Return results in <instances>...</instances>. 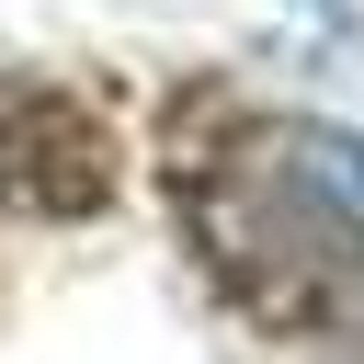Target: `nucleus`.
I'll use <instances>...</instances> for the list:
<instances>
[{"mask_svg": "<svg viewBox=\"0 0 364 364\" xmlns=\"http://www.w3.org/2000/svg\"><path fill=\"white\" fill-rule=\"evenodd\" d=\"M193 228H205V250L228 262V284L262 318H330L364 284V216L330 205L296 171V148L284 159L228 148V171H193Z\"/></svg>", "mask_w": 364, "mask_h": 364, "instance_id": "1", "label": "nucleus"}, {"mask_svg": "<svg viewBox=\"0 0 364 364\" xmlns=\"http://www.w3.org/2000/svg\"><path fill=\"white\" fill-rule=\"evenodd\" d=\"M114 193V136L57 102V91H23L0 102V205L11 216H91Z\"/></svg>", "mask_w": 364, "mask_h": 364, "instance_id": "2", "label": "nucleus"}]
</instances>
